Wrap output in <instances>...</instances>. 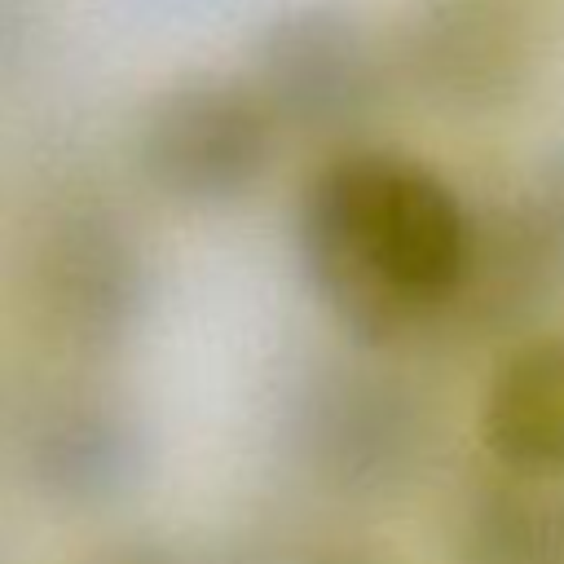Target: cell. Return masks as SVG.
<instances>
[{
    "instance_id": "obj_1",
    "label": "cell",
    "mask_w": 564,
    "mask_h": 564,
    "mask_svg": "<svg viewBox=\"0 0 564 564\" xmlns=\"http://www.w3.org/2000/svg\"><path fill=\"white\" fill-rule=\"evenodd\" d=\"M295 242L330 317L379 348L454 308L471 216L419 159L352 145L304 181Z\"/></svg>"
},
{
    "instance_id": "obj_2",
    "label": "cell",
    "mask_w": 564,
    "mask_h": 564,
    "mask_svg": "<svg viewBox=\"0 0 564 564\" xmlns=\"http://www.w3.org/2000/svg\"><path fill=\"white\" fill-rule=\"evenodd\" d=\"M278 137L282 123L247 75L189 70L145 106L137 163L181 207H229L269 176Z\"/></svg>"
},
{
    "instance_id": "obj_3",
    "label": "cell",
    "mask_w": 564,
    "mask_h": 564,
    "mask_svg": "<svg viewBox=\"0 0 564 564\" xmlns=\"http://www.w3.org/2000/svg\"><path fill=\"white\" fill-rule=\"evenodd\" d=\"M397 62L427 106L489 115L533 84L542 13L533 0H410Z\"/></svg>"
},
{
    "instance_id": "obj_4",
    "label": "cell",
    "mask_w": 564,
    "mask_h": 564,
    "mask_svg": "<svg viewBox=\"0 0 564 564\" xmlns=\"http://www.w3.org/2000/svg\"><path fill=\"white\" fill-rule=\"evenodd\" d=\"M247 79L282 128L326 137L357 128L379 106L383 57L348 9L295 4L260 26Z\"/></svg>"
},
{
    "instance_id": "obj_5",
    "label": "cell",
    "mask_w": 564,
    "mask_h": 564,
    "mask_svg": "<svg viewBox=\"0 0 564 564\" xmlns=\"http://www.w3.org/2000/svg\"><path fill=\"white\" fill-rule=\"evenodd\" d=\"M31 304L57 344H119L145 304V260L128 225L101 207L57 212L31 251Z\"/></svg>"
},
{
    "instance_id": "obj_6",
    "label": "cell",
    "mask_w": 564,
    "mask_h": 564,
    "mask_svg": "<svg viewBox=\"0 0 564 564\" xmlns=\"http://www.w3.org/2000/svg\"><path fill=\"white\" fill-rule=\"evenodd\" d=\"M304 436L326 480L375 494L410 471L419 449V414L392 383L339 375L313 392Z\"/></svg>"
},
{
    "instance_id": "obj_7",
    "label": "cell",
    "mask_w": 564,
    "mask_h": 564,
    "mask_svg": "<svg viewBox=\"0 0 564 564\" xmlns=\"http://www.w3.org/2000/svg\"><path fill=\"white\" fill-rule=\"evenodd\" d=\"M480 441L511 476H564V335L516 344L480 401Z\"/></svg>"
},
{
    "instance_id": "obj_8",
    "label": "cell",
    "mask_w": 564,
    "mask_h": 564,
    "mask_svg": "<svg viewBox=\"0 0 564 564\" xmlns=\"http://www.w3.org/2000/svg\"><path fill=\"white\" fill-rule=\"evenodd\" d=\"M31 467L53 498L101 502L137 476L141 436L115 401L70 397L40 419L31 436Z\"/></svg>"
},
{
    "instance_id": "obj_9",
    "label": "cell",
    "mask_w": 564,
    "mask_h": 564,
    "mask_svg": "<svg viewBox=\"0 0 564 564\" xmlns=\"http://www.w3.org/2000/svg\"><path fill=\"white\" fill-rule=\"evenodd\" d=\"M454 551L458 564H564V489L502 471L458 507Z\"/></svg>"
},
{
    "instance_id": "obj_10",
    "label": "cell",
    "mask_w": 564,
    "mask_h": 564,
    "mask_svg": "<svg viewBox=\"0 0 564 564\" xmlns=\"http://www.w3.org/2000/svg\"><path fill=\"white\" fill-rule=\"evenodd\" d=\"M93 564H185V560L167 546H154V542H128V546H115V551L97 555Z\"/></svg>"
},
{
    "instance_id": "obj_11",
    "label": "cell",
    "mask_w": 564,
    "mask_h": 564,
    "mask_svg": "<svg viewBox=\"0 0 564 564\" xmlns=\"http://www.w3.org/2000/svg\"><path fill=\"white\" fill-rule=\"evenodd\" d=\"M304 564H388V560H379V555H370V551L335 546V551H317V555H308Z\"/></svg>"
}]
</instances>
